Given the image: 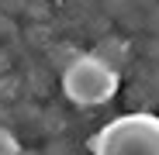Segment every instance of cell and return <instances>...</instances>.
Masks as SVG:
<instances>
[{
    "label": "cell",
    "mask_w": 159,
    "mask_h": 155,
    "mask_svg": "<svg viewBox=\"0 0 159 155\" xmlns=\"http://www.w3.org/2000/svg\"><path fill=\"white\" fill-rule=\"evenodd\" d=\"M93 155H159V117L125 114L90 138Z\"/></svg>",
    "instance_id": "1"
}]
</instances>
